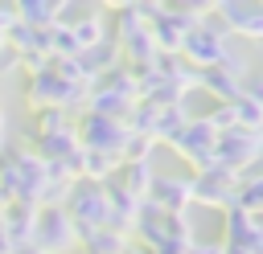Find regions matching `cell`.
<instances>
[{"label": "cell", "mask_w": 263, "mask_h": 254, "mask_svg": "<svg viewBox=\"0 0 263 254\" xmlns=\"http://www.w3.org/2000/svg\"><path fill=\"white\" fill-rule=\"evenodd\" d=\"M156 119H160V107H152V102L136 98V102H132V111H127V119H123V127H127L132 135H148V139H152Z\"/></svg>", "instance_id": "cell-22"}, {"label": "cell", "mask_w": 263, "mask_h": 254, "mask_svg": "<svg viewBox=\"0 0 263 254\" xmlns=\"http://www.w3.org/2000/svg\"><path fill=\"white\" fill-rule=\"evenodd\" d=\"M189 184H193V205H205V209H222L226 213L238 201L242 176L230 172V168H210V172H193Z\"/></svg>", "instance_id": "cell-4"}, {"label": "cell", "mask_w": 263, "mask_h": 254, "mask_svg": "<svg viewBox=\"0 0 263 254\" xmlns=\"http://www.w3.org/2000/svg\"><path fill=\"white\" fill-rule=\"evenodd\" d=\"M247 16H251V4H242V0H222V4H214V20H218L226 33H242Z\"/></svg>", "instance_id": "cell-25"}, {"label": "cell", "mask_w": 263, "mask_h": 254, "mask_svg": "<svg viewBox=\"0 0 263 254\" xmlns=\"http://www.w3.org/2000/svg\"><path fill=\"white\" fill-rule=\"evenodd\" d=\"M189 20H181L173 8H164L152 25H148V33H152V45H156V53L160 57H181V45H185V37H189Z\"/></svg>", "instance_id": "cell-10"}, {"label": "cell", "mask_w": 263, "mask_h": 254, "mask_svg": "<svg viewBox=\"0 0 263 254\" xmlns=\"http://www.w3.org/2000/svg\"><path fill=\"white\" fill-rule=\"evenodd\" d=\"M16 254H41V250H33V246H25V250H16Z\"/></svg>", "instance_id": "cell-36"}, {"label": "cell", "mask_w": 263, "mask_h": 254, "mask_svg": "<svg viewBox=\"0 0 263 254\" xmlns=\"http://www.w3.org/2000/svg\"><path fill=\"white\" fill-rule=\"evenodd\" d=\"M0 49H4V29H0Z\"/></svg>", "instance_id": "cell-37"}, {"label": "cell", "mask_w": 263, "mask_h": 254, "mask_svg": "<svg viewBox=\"0 0 263 254\" xmlns=\"http://www.w3.org/2000/svg\"><path fill=\"white\" fill-rule=\"evenodd\" d=\"M8 147V119H4V111H0V152Z\"/></svg>", "instance_id": "cell-34"}, {"label": "cell", "mask_w": 263, "mask_h": 254, "mask_svg": "<svg viewBox=\"0 0 263 254\" xmlns=\"http://www.w3.org/2000/svg\"><path fill=\"white\" fill-rule=\"evenodd\" d=\"M16 20H25L29 29H53V25H62V4L25 0V4H16Z\"/></svg>", "instance_id": "cell-19"}, {"label": "cell", "mask_w": 263, "mask_h": 254, "mask_svg": "<svg viewBox=\"0 0 263 254\" xmlns=\"http://www.w3.org/2000/svg\"><path fill=\"white\" fill-rule=\"evenodd\" d=\"M66 127H74V123H70V111L45 107V111H33V119H29V127H25V139H29V143H41L45 135H58V131H66Z\"/></svg>", "instance_id": "cell-15"}, {"label": "cell", "mask_w": 263, "mask_h": 254, "mask_svg": "<svg viewBox=\"0 0 263 254\" xmlns=\"http://www.w3.org/2000/svg\"><path fill=\"white\" fill-rule=\"evenodd\" d=\"M234 205H238L242 213H251V217H263V172H247V176H242Z\"/></svg>", "instance_id": "cell-23"}, {"label": "cell", "mask_w": 263, "mask_h": 254, "mask_svg": "<svg viewBox=\"0 0 263 254\" xmlns=\"http://www.w3.org/2000/svg\"><path fill=\"white\" fill-rule=\"evenodd\" d=\"M152 147H156V139H148V135H132V131H127V143H123V152H119V164H148Z\"/></svg>", "instance_id": "cell-26"}, {"label": "cell", "mask_w": 263, "mask_h": 254, "mask_svg": "<svg viewBox=\"0 0 263 254\" xmlns=\"http://www.w3.org/2000/svg\"><path fill=\"white\" fill-rule=\"evenodd\" d=\"M95 86H99V90H111V94H123V98L136 102V74H132L123 61H119L115 70H107L103 78H95Z\"/></svg>", "instance_id": "cell-24"}, {"label": "cell", "mask_w": 263, "mask_h": 254, "mask_svg": "<svg viewBox=\"0 0 263 254\" xmlns=\"http://www.w3.org/2000/svg\"><path fill=\"white\" fill-rule=\"evenodd\" d=\"M70 33H74V41H78V49L86 53V49H95V45H103L111 33H107V20H103V12L99 8H82L78 12V20L70 25Z\"/></svg>", "instance_id": "cell-13"}, {"label": "cell", "mask_w": 263, "mask_h": 254, "mask_svg": "<svg viewBox=\"0 0 263 254\" xmlns=\"http://www.w3.org/2000/svg\"><path fill=\"white\" fill-rule=\"evenodd\" d=\"M263 160V131H222L218 135V147H214V168H230L238 176H247V168Z\"/></svg>", "instance_id": "cell-3"}, {"label": "cell", "mask_w": 263, "mask_h": 254, "mask_svg": "<svg viewBox=\"0 0 263 254\" xmlns=\"http://www.w3.org/2000/svg\"><path fill=\"white\" fill-rule=\"evenodd\" d=\"M49 53L53 57H78L82 53L78 41H74V33H70V25H53L49 29Z\"/></svg>", "instance_id": "cell-27"}, {"label": "cell", "mask_w": 263, "mask_h": 254, "mask_svg": "<svg viewBox=\"0 0 263 254\" xmlns=\"http://www.w3.org/2000/svg\"><path fill=\"white\" fill-rule=\"evenodd\" d=\"M152 180H156L152 164H119V172H115V184H119L123 193H132L136 201H148Z\"/></svg>", "instance_id": "cell-16"}, {"label": "cell", "mask_w": 263, "mask_h": 254, "mask_svg": "<svg viewBox=\"0 0 263 254\" xmlns=\"http://www.w3.org/2000/svg\"><path fill=\"white\" fill-rule=\"evenodd\" d=\"M62 209H66V217L74 221L78 242H82L86 234H95V229L107 225V193H103V184H86V180H78V184L70 188V197H66Z\"/></svg>", "instance_id": "cell-2"}, {"label": "cell", "mask_w": 263, "mask_h": 254, "mask_svg": "<svg viewBox=\"0 0 263 254\" xmlns=\"http://www.w3.org/2000/svg\"><path fill=\"white\" fill-rule=\"evenodd\" d=\"M259 225H263V217H259ZM251 254H263V229H259V238H255V246H251Z\"/></svg>", "instance_id": "cell-35"}, {"label": "cell", "mask_w": 263, "mask_h": 254, "mask_svg": "<svg viewBox=\"0 0 263 254\" xmlns=\"http://www.w3.org/2000/svg\"><path fill=\"white\" fill-rule=\"evenodd\" d=\"M201 119H205V123H210V127H214L218 135H222V131H234V127H238V119H234V102H214V111H205Z\"/></svg>", "instance_id": "cell-29"}, {"label": "cell", "mask_w": 263, "mask_h": 254, "mask_svg": "<svg viewBox=\"0 0 263 254\" xmlns=\"http://www.w3.org/2000/svg\"><path fill=\"white\" fill-rule=\"evenodd\" d=\"M189 119H193V115H189V107H164V111H160V119H156L152 139H156V143H173V139L189 127Z\"/></svg>", "instance_id": "cell-20"}, {"label": "cell", "mask_w": 263, "mask_h": 254, "mask_svg": "<svg viewBox=\"0 0 263 254\" xmlns=\"http://www.w3.org/2000/svg\"><path fill=\"white\" fill-rule=\"evenodd\" d=\"M119 172V160L115 156H103V152H78V180L86 184H111Z\"/></svg>", "instance_id": "cell-14"}, {"label": "cell", "mask_w": 263, "mask_h": 254, "mask_svg": "<svg viewBox=\"0 0 263 254\" xmlns=\"http://www.w3.org/2000/svg\"><path fill=\"white\" fill-rule=\"evenodd\" d=\"M0 221H4V234H8L12 250H25V246H33L37 205H25V201H8V205L0 209Z\"/></svg>", "instance_id": "cell-11"}, {"label": "cell", "mask_w": 263, "mask_h": 254, "mask_svg": "<svg viewBox=\"0 0 263 254\" xmlns=\"http://www.w3.org/2000/svg\"><path fill=\"white\" fill-rule=\"evenodd\" d=\"M33 152H37L45 164H70V160L82 152V143H78V127H66V131H58V135H45L41 143H33Z\"/></svg>", "instance_id": "cell-12"}, {"label": "cell", "mask_w": 263, "mask_h": 254, "mask_svg": "<svg viewBox=\"0 0 263 254\" xmlns=\"http://www.w3.org/2000/svg\"><path fill=\"white\" fill-rule=\"evenodd\" d=\"M189 254H222V246H218V242H193Z\"/></svg>", "instance_id": "cell-33"}, {"label": "cell", "mask_w": 263, "mask_h": 254, "mask_svg": "<svg viewBox=\"0 0 263 254\" xmlns=\"http://www.w3.org/2000/svg\"><path fill=\"white\" fill-rule=\"evenodd\" d=\"M259 217H251V213H242L238 205L234 209H226V225H222V254H251V246H255V238H259Z\"/></svg>", "instance_id": "cell-9"}, {"label": "cell", "mask_w": 263, "mask_h": 254, "mask_svg": "<svg viewBox=\"0 0 263 254\" xmlns=\"http://www.w3.org/2000/svg\"><path fill=\"white\" fill-rule=\"evenodd\" d=\"M234 119H238L242 131H263V107L255 98H247V94L234 102Z\"/></svg>", "instance_id": "cell-28"}, {"label": "cell", "mask_w": 263, "mask_h": 254, "mask_svg": "<svg viewBox=\"0 0 263 254\" xmlns=\"http://www.w3.org/2000/svg\"><path fill=\"white\" fill-rule=\"evenodd\" d=\"M230 33L210 16L205 25H197V29H189V37H185V45H181V57L193 66V70H218L222 61H226V53H230V41H226Z\"/></svg>", "instance_id": "cell-1"}, {"label": "cell", "mask_w": 263, "mask_h": 254, "mask_svg": "<svg viewBox=\"0 0 263 254\" xmlns=\"http://www.w3.org/2000/svg\"><path fill=\"white\" fill-rule=\"evenodd\" d=\"M242 94H247V98H255V102L263 107V74H259L255 82H247V86H242Z\"/></svg>", "instance_id": "cell-32"}, {"label": "cell", "mask_w": 263, "mask_h": 254, "mask_svg": "<svg viewBox=\"0 0 263 254\" xmlns=\"http://www.w3.org/2000/svg\"><path fill=\"white\" fill-rule=\"evenodd\" d=\"M238 37H247V41H263V4H251V16H247V25H242Z\"/></svg>", "instance_id": "cell-30"}, {"label": "cell", "mask_w": 263, "mask_h": 254, "mask_svg": "<svg viewBox=\"0 0 263 254\" xmlns=\"http://www.w3.org/2000/svg\"><path fill=\"white\" fill-rule=\"evenodd\" d=\"M74 127H78V143H82L86 152H103V156H115V160H119V152H123V143H127V127H123V123L82 111V119H78Z\"/></svg>", "instance_id": "cell-6"}, {"label": "cell", "mask_w": 263, "mask_h": 254, "mask_svg": "<svg viewBox=\"0 0 263 254\" xmlns=\"http://www.w3.org/2000/svg\"><path fill=\"white\" fill-rule=\"evenodd\" d=\"M168 147H173L181 160H189V168H193V172H210V168H214L218 131H214V127H210L201 115H193V119H189V127H185V131H181V135H177Z\"/></svg>", "instance_id": "cell-5"}, {"label": "cell", "mask_w": 263, "mask_h": 254, "mask_svg": "<svg viewBox=\"0 0 263 254\" xmlns=\"http://www.w3.org/2000/svg\"><path fill=\"white\" fill-rule=\"evenodd\" d=\"M148 201L168 217H185V209L193 205V184H189V176H156Z\"/></svg>", "instance_id": "cell-8"}, {"label": "cell", "mask_w": 263, "mask_h": 254, "mask_svg": "<svg viewBox=\"0 0 263 254\" xmlns=\"http://www.w3.org/2000/svg\"><path fill=\"white\" fill-rule=\"evenodd\" d=\"M201 94H210L214 102H238L242 98V82L230 78L226 70H205L201 74Z\"/></svg>", "instance_id": "cell-18"}, {"label": "cell", "mask_w": 263, "mask_h": 254, "mask_svg": "<svg viewBox=\"0 0 263 254\" xmlns=\"http://www.w3.org/2000/svg\"><path fill=\"white\" fill-rule=\"evenodd\" d=\"M16 66H21V53H12V49L4 45V49H0V74H12Z\"/></svg>", "instance_id": "cell-31"}, {"label": "cell", "mask_w": 263, "mask_h": 254, "mask_svg": "<svg viewBox=\"0 0 263 254\" xmlns=\"http://www.w3.org/2000/svg\"><path fill=\"white\" fill-rule=\"evenodd\" d=\"M78 242L74 221L66 217V209H37V225H33V250L41 254H66Z\"/></svg>", "instance_id": "cell-7"}, {"label": "cell", "mask_w": 263, "mask_h": 254, "mask_svg": "<svg viewBox=\"0 0 263 254\" xmlns=\"http://www.w3.org/2000/svg\"><path fill=\"white\" fill-rule=\"evenodd\" d=\"M86 111H90V115H103V119H115V123H123V119H127V111H132V98L90 86V94H86Z\"/></svg>", "instance_id": "cell-17"}, {"label": "cell", "mask_w": 263, "mask_h": 254, "mask_svg": "<svg viewBox=\"0 0 263 254\" xmlns=\"http://www.w3.org/2000/svg\"><path fill=\"white\" fill-rule=\"evenodd\" d=\"M127 246H132V238H123V234H115L107 225L82 238V250L86 254H127Z\"/></svg>", "instance_id": "cell-21"}]
</instances>
